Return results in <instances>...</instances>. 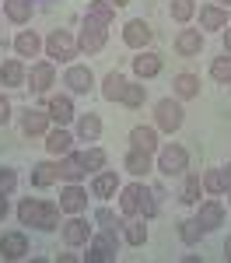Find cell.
<instances>
[{"label":"cell","instance_id":"8d00e7d4","mask_svg":"<svg viewBox=\"0 0 231 263\" xmlns=\"http://www.w3.org/2000/svg\"><path fill=\"white\" fill-rule=\"evenodd\" d=\"M210 81L231 84V53H228V49H224L221 57H214V63H210Z\"/></svg>","mask_w":231,"mask_h":263},{"label":"cell","instance_id":"52a82bcc","mask_svg":"<svg viewBox=\"0 0 231 263\" xmlns=\"http://www.w3.org/2000/svg\"><path fill=\"white\" fill-rule=\"evenodd\" d=\"M53 84H56V67H53V60H35L28 67V88L35 95H49Z\"/></svg>","mask_w":231,"mask_h":263},{"label":"cell","instance_id":"484cf974","mask_svg":"<svg viewBox=\"0 0 231 263\" xmlns=\"http://www.w3.org/2000/svg\"><path fill=\"white\" fill-rule=\"evenodd\" d=\"M4 14L11 25H28L35 14V0H4Z\"/></svg>","mask_w":231,"mask_h":263},{"label":"cell","instance_id":"bcb514c9","mask_svg":"<svg viewBox=\"0 0 231 263\" xmlns=\"http://www.w3.org/2000/svg\"><path fill=\"white\" fill-rule=\"evenodd\" d=\"M7 214H11V203H7V197H4V193H0V221H4V218H7Z\"/></svg>","mask_w":231,"mask_h":263},{"label":"cell","instance_id":"e0dca14e","mask_svg":"<svg viewBox=\"0 0 231 263\" xmlns=\"http://www.w3.org/2000/svg\"><path fill=\"white\" fill-rule=\"evenodd\" d=\"M196 221H200V228L203 232H217L221 224H224V203L221 200H203L200 203V211H196Z\"/></svg>","mask_w":231,"mask_h":263},{"label":"cell","instance_id":"9a60e30c","mask_svg":"<svg viewBox=\"0 0 231 263\" xmlns=\"http://www.w3.org/2000/svg\"><path fill=\"white\" fill-rule=\"evenodd\" d=\"M49 126H53V120H49L46 109H35V105H32L28 112H21V134H25V137H46Z\"/></svg>","mask_w":231,"mask_h":263},{"label":"cell","instance_id":"ee69618b","mask_svg":"<svg viewBox=\"0 0 231 263\" xmlns=\"http://www.w3.org/2000/svg\"><path fill=\"white\" fill-rule=\"evenodd\" d=\"M14 190H18V172L11 165H0V193L4 197H14Z\"/></svg>","mask_w":231,"mask_h":263},{"label":"cell","instance_id":"d4e9b609","mask_svg":"<svg viewBox=\"0 0 231 263\" xmlns=\"http://www.w3.org/2000/svg\"><path fill=\"white\" fill-rule=\"evenodd\" d=\"M74 137H77V141H98V137H102V120H98V112H81V116L74 120Z\"/></svg>","mask_w":231,"mask_h":263},{"label":"cell","instance_id":"d6986e66","mask_svg":"<svg viewBox=\"0 0 231 263\" xmlns=\"http://www.w3.org/2000/svg\"><path fill=\"white\" fill-rule=\"evenodd\" d=\"M0 84L4 88H28V67H25V60L0 63Z\"/></svg>","mask_w":231,"mask_h":263},{"label":"cell","instance_id":"f546056e","mask_svg":"<svg viewBox=\"0 0 231 263\" xmlns=\"http://www.w3.org/2000/svg\"><path fill=\"white\" fill-rule=\"evenodd\" d=\"M119 232H123V242L126 246H144L147 242V224H144L140 214H137V218H123Z\"/></svg>","mask_w":231,"mask_h":263},{"label":"cell","instance_id":"83f0119b","mask_svg":"<svg viewBox=\"0 0 231 263\" xmlns=\"http://www.w3.org/2000/svg\"><path fill=\"white\" fill-rule=\"evenodd\" d=\"M84 176H88V168L81 162V151H70V155L60 158V179L63 182H81Z\"/></svg>","mask_w":231,"mask_h":263},{"label":"cell","instance_id":"603a6c76","mask_svg":"<svg viewBox=\"0 0 231 263\" xmlns=\"http://www.w3.org/2000/svg\"><path fill=\"white\" fill-rule=\"evenodd\" d=\"M228 28V7L207 4L200 7V32H224Z\"/></svg>","mask_w":231,"mask_h":263},{"label":"cell","instance_id":"2e32d148","mask_svg":"<svg viewBox=\"0 0 231 263\" xmlns=\"http://www.w3.org/2000/svg\"><path fill=\"white\" fill-rule=\"evenodd\" d=\"M74 134L67 130V126H49V134H46V151H49V158H63V155H70L74 151Z\"/></svg>","mask_w":231,"mask_h":263},{"label":"cell","instance_id":"cb8c5ba5","mask_svg":"<svg viewBox=\"0 0 231 263\" xmlns=\"http://www.w3.org/2000/svg\"><path fill=\"white\" fill-rule=\"evenodd\" d=\"M161 57L158 53H151V49H140V57H133V74L140 78V81H151V78H158L161 74Z\"/></svg>","mask_w":231,"mask_h":263},{"label":"cell","instance_id":"277c9868","mask_svg":"<svg viewBox=\"0 0 231 263\" xmlns=\"http://www.w3.org/2000/svg\"><path fill=\"white\" fill-rule=\"evenodd\" d=\"M105 42H109V25L95 18H84L81 25V35H77V49H81L84 57H95V53H102Z\"/></svg>","mask_w":231,"mask_h":263},{"label":"cell","instance_id":"f1b7e54d","mask_svg":"<svg viewBox=\"0 0 231 263\" xmlns=\"http://www.w3.org/2000/svg\"><path fill=\"white\" fill-rule=\"evenodd\" d=\"M172 91H175V99H179V102L196 99V95H200V78H196V74H189V70H182V74H175Z\"/></svg>","mask_w":231,"mask_h":263},{"label":"cell","instance_id":"c3c4849f","mask_svg":"<svg viewBox=\"0 0 231 263\" xmlns=\"http://www.w3.org/2000/svg\"><path fill=\"white\" fill-rule=\"evenodd\" d=\"M221 172H224V179H228V186H231V162H228V165H221Z\"/></svg>","mask_w":231,"mask_h":263},{"label":"cell","instance_id":"4316f807","mask_svg":"<svg viewBox=\"0 0 231 263\" xmlns=\"http://www.w3.org/2000/svg\"><path fill=\"white\" fill-rule=\"evenodd\" d=\"M130 147H140V151H151L158 155V126H133L130 130Z\"/></svg>","mask_w":231,"mask_h":263},{"label":"cell","instance_id":"7402d4cb","mask_svg":"<svg viewBox=\"0 0 231 263\" xmlns=\"http://www.w3.org/2000/svg\"><path fill=\"white\" fill-rule=\"evenodd\" d=\"M42 49H46V39H42L39 32H32V28H21L18 35H14V53L18 57H39Z\"/></svg>","mask_w":231,"mask_h":263},{"label":"cell","instance_id":"3957f363","mask_svg":"<svg viewBox=\"0 0 231 263\" xmlns=\"http://www.w3.org/2000/svg\"><path fill=\"white\" fill-rule=\"evenodd\" d=\"M77 53H81V49H77V35H74L70 28H53V32L46 35V57L53 63H70Z\"/></svg>","mask_w":231,"mask_h":263},{"label":"cell","instance_id":"d590c367","mask_svg":"<svg viewBox=\"0 0 231 263\" xmlns=\"http://www.w3.org/2000/svg\"><path fill=\"white\" fill-rule=\"evenodd\" d=\"M81 162H84V168L95 176V172H102L105 168V162H109V155H105V147H98V144H91V147H84L81 151Z\"/></svg>","mask_w":231,"mask_h":263},{"label":"cell","instance_id":"f6af8a7d","mask_svg":"<svg viewBox=\"0 0 231 263\" xmlns=\"http://www.w3.org/2000/svg\"><path fill=\"white\" fill-rule=\"evenodd\" d=\"M11 112H14V109H11V99L0 91V126H7V123H11Z\"/></svg>","mask_w":231,"mask_h":263},{"label":"cell","instance_id":"7dc6e473","mask_svg":"<svg viewBox=\"0 0 231 263\" xmlns=\"http://www.w3.org/2000/svg\"><path fill=\"white\" fill-rule=\"evenodd\" d=\"M224 49H228V53H231V25H228V28H224Z\"/></svg>","mask_w":231,"mask_h":263},{"label":"cell","instance_id":"d6a6232c","mask_svg":"<svg viewBox=\"0 0 231 263\" xmlns=\"http://www.w3.org/2000/svg\"><path fill=\"white\" fill-rule=\"evenodd\" d=\"M39 211H42V200H39V197H21V203H18V221L28 224V228H35V224H39Z\"/></svg>","mask_w":231,"mask_h":263},{"label":"cell","instance_id":"ab89813d","mask_svg":"<svg viewBox=\"0 0 231 263\" xmlns=\"http://www.w3.org/2000/svg\"><path fill=\"white\" fill-rule=\"evenodd\" d=\"M84 18H95V21H102V25H112L116 7H112L109 0H88V14H84Z\"/></svg>","mask_w":231,"mask_h":263},{"label":"cell","instance_id":"ffe728a7","mask_svg":"<svg viewBox=\"0 0 231 263\" xmlns=\"http://www.w3.org/2000/svg\"><path fill=\"white\" fill-rule=\"evenodd\" d=\"M32 186L35 190H49L53 182H60V162H53V158H46V162H35L32 165Z\"/></svg>","mask_w":231,"mask_h":263},{"label":"cell","instance_id":"8fae6325","mask_svg":"<svg viewBox=\"0 0 231 263\" xmlns=\"http://www.w3.org/2000/svg\"><path fill=\"white\" fill-rule=\"evenodd\" d=\"M151 39H154V32H151V25H147L144 18H130L123 25V42L130 46V49H147L151 46Z\"/></svg>","mask_w":231,"mask_h":263},{"label":"cell","instance_id":"db71d44e","mask_svg":"<svg viewBox=\"0 0 231 263\" xmlns=\"http://www.w3.org/2000/svg\"><path fill=\"white\" fill-rule=\"evenodd\" d=\"M0 4H4V0H0Z\"/></svg>","mask_w":231,"mask_h":263},{"label":"cell","instance_id":"7a4b0ae2","mask_svg":"<svg viewBox=\"0 0 231 263\" xmlns=\"http://www.w3.org/2000/svg\"><path fill=\"white\" fill-rule=\"evenodd\" d=\"M154 172H161V176H186L189 172V151L182 144H165V147H158V155H154Z\"/></svg>","mask_w":231,"mask_h":263},{"label":"cell","instance_id":"1f68e13d","mask_svg":"<svg viewBox=\"0 0 231 263\" xmlns=\"http://www.w3.org/2000/svg\"><path fill=\"white\" fill-rule=\"evenodd\" d=\"M123 88H126V74H119V70H109V74L102 78V99L119 102V99H123Z\"/></svg>","mask_w":231,"mask_h":263},{"label":"cell","instance_id":"e575fe53","mask_svg":"<svg viewBox=\"0 0 231 263\" xmlns=\"http://www.w3.org/2000/svg\"><path fill=\"white\" fill-rule=\"evenodd\" d=\"M200 179H203V193H210V197H224L228 179H224V172H221V168H207Z\"/></svg>","mask_w":231,"mask_h":263},{"label":"cell","instance_id":"74e56055","mask_svg":"<svg viewBox=\"0 0 231 263\" xmlns=\"http://www.w3.org/2000/svg\"><path fill=\"white\" fill-rule=\"evenodd\" d=\"M203 235H207V232L200 228L196 218H182V221H179V239H182V246H200Z\"/></svg>","mask_w":231,"mask_h":263},{"label":"cell","instance_id":"681fc988","mask_svg":"<svg viewBox=\"0 0 231 263\" xmlns=\"http://www.w3.org/2000/svg\"><path fill=\"white\" fill-rule=\"evenodd\" d=\"M224 260H231V235L224 239Z\"/></svg>","mask_w":231,"mask_h":263},{"label":"cell","instance_id":"30bf717a","mask_svg":"<svg viewBox=\"0 0 231 263\" xmlns=\"http://www.w3.org/2000/svg\"><path fill=\"white\" fill-rule=\"evenodd\" d=\"M60 211L63 214H84L88 211V190H84L81 182H67L60 190Z\"/></svg>","mask_w":231,"mask_h":263},{"label":"cell","instance_id":"7bdbcfd3","mask_svg":"<svg viewBox=\"0 0 231 263\" xmlns=\"http://www.w3.org/2000/svg\"><path fill=\"white\" fill-rule=\"evenodd\" d=\"M158 207H161V200L154 197V190L144 182V190H140V218H144V221L158 218Z\"/></svg>","mask_w":231,"mask_h":263},{"label":"cell","instance_id":"f907efd6","mask_svg":"<svg viewBox=\"0 0 231 263\" xmlns=\"http://www.w3.org/2000/svg\"><path fill=\"white\" fill-rule=\"evenodd\" d=\"M109 4H112V7H126L130 0H109Z\"/></svg>","mask_w":231,"mask_h":263},{"label":"cell","instance_id":"4fadbf2b","mask_svg":"<svg viewBox=\"0 0 231 263\" xmlns=\"http://www.w3.org/2000/svg\"><path fill=\"white\" fill-rule=\"evenodd\" d=\"M123 168L133 176V179H147L154 172V155L151 151H140V147H130L123 158Z\"/></svg>","mask_w":231,"mask_h":263},{"label":"cell","instance_id":"ba28073f","mask_svg":"<svg viewBox=\"0 0 231 263\" xmlns=\"http://www.w3.org/2000/svg\"><path fill=\"white\" fill-rule=\"evenodd\" d=\"M46 112H49V120L56 123V126H70V123L77 120L74 95H70V91H67V95H49V99H46Z\"/></svg>","mask_w":231,"mask_h":263},{"label":"cell","instance_id":"9c48e42d","mask_svg":"<svg viewBox=\"0 0 231 263\" xmlns=\"http://www.w3.org/2000/svg\"><path fill=\"white\" fill-rule=\"evenodd\" d=\"M63 84H67L70 95H88V91L95 88V74H91V67H84V63H70L67 74H63Z\"/></svg>","mask_w":231,"mask_h":263},{"label":"cell","instance_id":"5b68a950","mask_svg":"<svg viewBox=\"0 0 231 263\" xmlns=\"http://www.w3.org/2000/svg\"><path fill=\"white\" fill-rule=\"evenodd\" d=\"M182 120H186V109H182L179 99H161L154 105V126H158V130L175 134V130L182 126Z\"/></svg>","mask_w":231,"mask_h":263},{"label":"cell","instance_id":"7c38bea8","mask_svg":"<svg viewBox=\"0 0 231 263\" xmlns=\"http://www.w3.org/2000/svg\"><path fill=\"white\" fill-rule=\"evenodd\" d=\"M28 256V235L14 228V232H4L0 235V260H25Z\"/></svg>","mask_w":231,"mask_h":263},{"label":"cell","instance_id":"8992f818","mask_svg":"<svg viewBox=\"0 0 231 263\" xmlns=\"http://www.w3.org/2000/svg\"><path fill=\"white\" fill-rule=\"evenodd\" d=\"M95 235V228L84 221V214H67V221H60V239L70 249H81V246H88V239Z\"/></svg>","mask_w":231,"mask_h":263},{"label":"cell","instance_id":"b9f144b4","mask_svg":"<svg viewBox=\"0 0 231 263\" xmlns=\"http://www.w3.org/2000/svg\"><path fill=\"white\" fill-rule=\"evenodd\" d=\"M91 221L98 224V228H119V224H123V214H116V211H112L109 203H102V207H95Z\"/></svg>","mask_w":231,"mask_h":263},{"label":"cell","instance_id":"816d5d0a","mask_svg":"<svg viewBox=\"0 0 231 263\" xmlns=\"http://www.w3.org/2000/svg\"><path fill=\"white\" fill-rule=\"evenodd\" d=\"M214 4H217V7H231V0H214Z\"/></svg>","mask_w":231,"mask_h":263},{"label":"cell","instance_id":"5bb4252c","mask_svg":"<svg viewBox=\"0 0 231 263\" xmlns=\"http://www.w3.org/2000/svg\"><path fill=\"white\" fill-rule=\"evenodd\" d=\"M203 42H207V39H203L200 28H179L172 46H175L179 57H200V53H203Z\"/></svg>","mask_w":231,"mask_h":263},{"label":"cell","instance_id":"f35d334b","mask_svg":"<svg viewBox=\"0 0 231 263\" xmlns=\"http://www.w3.org/2000/svg\"><path fill=\"white\" fill-rule=\"evenodd\" d=\"M168 14H172V21H179V25H189V21L196 18V0H172L168 4Z\"/></svg>","mask_w":231,"mask_h":263},{"label":"cell","instance_id":"60d3db41","mask_svg":"<svg viewBox=\"0 0 231 263\" xmlns=\"http://www.w3.org/2000/svg\"><path fill=\"white\" fill-rule=\"evenodd\" d=\"M126 105V109H140L147 102V88L144 84H137V81H126V88H123V99H119Z\"/></svg>","mask_w":231,"mask_h":263},{"label":"cell","instance_id":"ac0fdd59","mask_svg":"<svg viewBox=\"0 0 231 263\" xmlns=\"http://www.w3.org/2000/svg\"><path fill=\"white\" fill-rule=\"evenodd\" d=\"M119 172H112V168H102V172H95V179H91V197H98V200H109V197H116L119 193Z\"/></svg>","mask_w":231,"mask_h":263},{"label":"cell","instance_id":"836d02e7","mask_svg":"<svg viewBox=\"0 0 231 263\" xmlns=\"http://www.w3.org/2000/svg\"><path fill=\"white\" fill-rule=\"evenodd\" d=\"M200 190H203L200 172H186V176H182V190H179V200L182 203H200Z\"/></svg>","mask_w":231,"mask_h":263},{"label":"cell","instance_id":"f5cc1de1","mask_svg":"<svg viewBox=\"0 0 231 263\" xmlns=\"http://www.w3.org/2000/svg\"><path fill=\"white\" fill-rule=\"evenodd\" d=\"M224 193H228V207H231V186H228V190H224Z\"/></svg>","mask_w":231,"mask_h":263},{"label":"cell","instance_id":"44dd1931","mask_svg":"<svg viewBox=\"0 0 231 263\" xmlns=\"http://www.w3.org/2000/svg\"><path fill=\"white\" fill-rule=\"evenodd\" d=\"M140 190H144L140 179L119 186V214H123V218H137V214H140Z\"/></svg>","mask_w":231,"mask_h":263},{"label":"cell","instance_id":"6da1fadb","mask_svg":"<svg viewBox=\"0 0 231 263\" xmlns=\"http://www.w3.org/2000/svg\"><path fill=\"white\" fill-rule=\"evenodd\" d=\"M119 228H98L91 239H88V253H84L81 260L88 263H109V260H116L119 256V246H123V235H116Z\"/></svg>","mask_w":231,"mask_h":263},{"label":"cell","instance_id":"4dcf8cb0","mask_svg":"<svg viewBox=\"0 0 231 263\" xmlns=\"http://www.w3.org/2000/svg\"><path fill=\"white\" fill-rule=\"evenodd\" d=\"M60 221H63V211L56 200H42V211H39V232H60Z\"/></svg>","mask_w":231,"mask_h":263}]
</instances>
